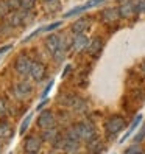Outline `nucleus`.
<instances>
[{
    "mask_svg": "<svg viewBox=\"0 0 145 154\" xmlns=\"http://www.w3.org/2000/svg\"><path fill=\"white\" fill-rule=\"evenodd\" d=\"M123 126H125V120L122 119V117L120 115H112L106 120L105 129H106L108 135H115L123 129Z\"/></svg>",
    "mask_w": 145,
    "mask_h": 154,
    "instance_id": "f257e3e1",
    "label": "nucleus"
},
{
    "mask_svg": "<svg viewBox=\"0 0 145 154\" xmlns=\"http://www.w3.org/2000/svg\"><path fill=\"white\" fill-rule=\"evenodd\" d=\"M77 129H78V134H80V139L84 140V142H89L90 139L95 137V128L92 123L89 122H83V123H78L75 125Z\"/></svg>",
    "mask_w": 145,
    "mask_h": 154,
    "instance_id": "f03ea898",
    "label": "nucleus"
},
{
    "mask_svg": "<svg viewBox=\"0 0 145 154\" xmlns=\"http://www.w3.org/2000/svg\"><path fill=\"white\" fill-rule=\"evenodd\" d=\"M31 66H33V62L30 61L28 56H25V55L17 56V59L14 62V69H16V72L19 75H30Z\"/></svg>",
    "mask_w": 145,
    "mask_h": 154,
    "instance_id": "7ed1b4c3",
    "label": "nucleus"
},
{
    "mask_svg": "<svg viewBox=\"0 0 145 154\" xmlns=\"http://www.w3.org/2000/svg\"><path fill=\"white\" fill-rule=\"evenodd\" d=\"M106 0H89V2H86L84 5H80L77 8H74V10H70L64 14V17H72V16H77V14H81L83 11L86 10H90V8H94V6H98V5H102L105 3Z\"/></svg>",
    "mask_w": 145,
    "mask_h": 154,
    "instance_id": "20e7f679",
    "label": "nucleus"
},
{
    "mask_svg": "<svg viewBox=\"0 0 145 154\" xmlns=\"http://www.w3.org/2000/svg\"><path fill=\"white\" fill-rule=\"evenodd\" d=\"M38 126L42 129L55 126V115H53V112L52 111H42L38 117Z\"/></svg>",
    "mask_w": 145,
    "mask_h": 154,
    "instance_id": "39448f33",
    "label": "nucleus"
},
{
    "mask_svg": "<svg viewBox=\"0 0 145 154\" xmlns=\"http://www.w3.org/2000/svg\"><path fill=\"white\" fill-rule=\"evenodd\" d=\"M42 137H38V135H28V137L25 139V151L27 152H38L41 149V145H42Z\"/></svg>",
    "mask_w": 145,
    "mask_h": 154,
    "instance_id": "423d86ee",
    "label": "nucleus"
},
{
    "mask_svg": "<svg viewBox=\"0 0 145 154\" xmlns=\"http://www.w3.org/2000/svg\"><path fill=\"white\" fill-rule=\"evenodd\" d=\"M87 45H89V39L84 36V33L75 34L74 41H72V48H74L75 51H83V50H86Z\"/></svg>",
    "mask_w": 145,
    "mask_h": 154,
    "instance_id": "0eeeda50",
    "label": "nucleus"
},
{
    "mask_svg": "<svg viewBox=\"0 0 145 154\" xmlns=\"http://www.w3.org/2000/svg\"><path fill=\"white\" fill-rule=\"evenodd\" d=\"M119 13H120V17H123V19H131L133 16L137 14V11H136V6H134L133 2L120 3V6H119Z\"/></svg>",
    "mask_w": 145,
    "mask_h": 154,
    "instance_id": "6e6552de",
    "label": "nucleus"
},
{
    "mask_svg": "<svg viewBox=\"0 0 145 154\" xmlns=\"http://www.w3.org/2000/svg\"><path fill=\"white\" fill-rule=\"evenodd\" d=\"M102 19H103V22H106V23H112V22H115V20H119V19H120L119 8H106V10H103Z\"/></svg>",
    "mask_w": 145,
    "mask_h": 154,
    "instance_id": "1a4fd4ad",
    "label": "nucleus"
},
{
    "mask_svg": "<svg viewBox=\"0 0 145 154\" xmlns=\"http://www.w3.org/2000/svg\"><path fill=\"white\" fill-rule=\"evenodd\" d=\"M31 92H33V87H31L30 83H27V81H22V83H19L14 87V95L17 98H25V97H28Z\"/></svg>",
    "mask_w": 145,
    "mask_h": 154,
    "instance_id": "9d476101",
    "label": "nucleus"
},
{
    "mask_svg": "<svg viewBox=\"0 0 145 154\" xmlns=\"http://www.w3.org/2000/svg\"><path fill=\"white\" fill-rule=\"evenodd\" d=\"M61 45H62V41H61V38L58 34H50L49 38L45 39V47H47V50L52 53V55L61 47Z\"/></svg>",
    "mask_w": 145,
    "mask_h": 154,
    "instance_id": "9b49d317",
    "label": "nucleus"
},
{
    "mask_svg": "<svg viewBox=\"0 0 145 154\" xmlns=\"http://www.w3.org/2000/svg\"><path fill=\"white\" fill-rule=\"evenodd\" d=\"M30 75L34 81H39L45 76V66L42 64V62H33L31 66V70H30Z\"/></svg>",
    "mask_w": 145,
    "mask_h": 154,
    "instance_id": "f8f14e48",
    "label": "nucleus"
},
{
    "mask_svg": "<svg viewBox=\"0 0 145 154\" xmlns=\"http://www.w3.org/2000/svg\"><path fill=\"white\" fill-rule=\"evenodd\" d=\"M90 26V20L89 19H78L74 25H72V33L74 34H81L87 31V28Z\"/></svg>",
    "mask_w": 145,
    "mask_h": 154,
    "instance_id": "ddd939ff",
    "label": "nucleus"
},
{
    "mask_svg": "<svg viewBox=\"0 0 145 154\" xmlns=\"http://www.w3.org/2000/svg\"><path fill=\"white\" fill-rule=\"evenodd\" d=\"M41 137H42L44 142H47V143H56V140L59 139V132L52 126V128H47V129L42 132Z\"/></svg>",
    "mask_w": 145,
    "mask_h": 154,
    "instance_id": "4468645a",
    "label": "nucleus"
},
{
    "mask_svg": "<svg viewBox=\"0 0 145 154\" xmlns=\"http://www.w3.org/2000/svg\"><path fill=\"white\" fill-rule=\"evenodd\" d=\"M102 47H103V41L100 38H94V39L89 41V45H87L86 50H87L89 55H97V53L102 50Z\"/></svg>",
    "mask_w": 145,
    "mask_h": 154,
    "instance_id": "2eb2a0df",
    "label": "nucleus"
},
{
    "mask_svg": "<svg viewBox=\"0 0 145 154\" xmlns=\"http://www.w3.org/2000/svg\"><path fill=\"white\" fill-rule=\"evenodd\" d=\"M140 122H142V115L139 114V115H137V117H136V119H134V122L131 123V126L128 128V131H126V132L123 134V137L120 139V143H123V142H125V140L128 139L130 135H131V134H133V132L136 131V128H137V126H139V123H140Z\"/></svg>",
    "mask_w": 145,
    "mask_h": 154,
    "instance_id": "dca6fc26",
    "label": "nucleus"
},
{
    "mask_svg": "<svg viewBox=\"0 0 145 154\" xmlns=\"http://www.w3.org/2000/svg\"><path fill=\"white\" fill-rule=\"evenodd\" d=\"M87 149H89V151H92V152H100V151H103V148H102V142H100V140H97L95 137H94V139H90V140L87 142Z\"/></svg>",
    "mask_w": 145,
    "mask_h": 154,
    "instance_id": "f3484780",
    "label": "nucleus"
},
{
    "mask_svg": "<svg viewBox=\"0 0 145 154\" xmlns=\"http://www.w3.org/2000/svg\"><path fill=\"white\" fill-rule=\"evenodd\" d=\"M11 126L8 125L6 122H0V139H5V137H10L11 135Z\"/></svg>",
    "mask_w": 145,
    "mask_h": 154,
    "instance_id": "a211bd4d",
    "label": "nucleus"
},
{
    "mask_svg": "<svg viewBox=\"0 0 145 154\" xmlns=\"http://www.w3.org/2000/svg\"><path fill=\"white\" fill-rule=\"evenodd\" d=\"M31 119H33V114L30 112L28 115H27L25 117V119H24V122H22V125H20V134H25V131L27 129H28V126H30V122H31Z\"/></svg>",
    "mask_w": 145,
    "mask_h": 154,
    "instance_id": "6ab92c4d",
    "label": "nucleus"
},
{
    "mask_svg": "<svg viewBox=\"0 0 145 154\" xmlns=\"http://www.w3.org/2000/svg\"><path fill=\"white\" fill-rule=\"evenodd\" d=\"M34 3H36V0H22V2H20V10L30 11V10H33Z\"/></svg>",
    "mask_w": 145,
    "mask_h": 154,
    "instance_id": "aec40b11",
    "label": "nucleus"
},
{
    "mask_svg": "<svg viewBox=\"0 0 145 154\" xmlns=\"http://www.w3.org/2000/svg\"><path fill=\"white\" fill-rule=\"evenodd\" d=\"M133 3L136 6V11L139 13H145V0H133Z\"/></svg>",
    "mask_w": 145,
    "mask_h": 154,
    "instance_id": "412c9836",
    "label": "nucleus"
},
{
    "mask_svg": "<svg viewBox=\"0 0 145 154\" xmlns=\"http://www.w3.org/2000/svg\"><path fill=\"white\" fill-rule=\"evenodd\" d=\"M143 149L139 146V143H134V145H131V146H128L125 149V152L126 154H133V152H142Z\"/></svg>",
    "mask_w": 145,
    "mask_h": 154,
    "instance_id": "4be33fe9",
    "label": "nucleus"
},
{
    "mask_svg": "<svg viewBox=\"0 0 145 154\" xmlns=\"http://www.w3.org/2000/svg\"><path fill=\"white\" fill-rule=\"evenodd\" d=\"M10 10H11V8H10V3H8V2H0V17L6 16V13Z\"/></svg>",
    "mask_w": 145,
    "mask_h": 154,
    "instance_id": "5701e85b",
    "label": "nucleus"
},
{
    "mask_svg": "<svg viewBox=\"0 0 145 154\" xmlns=\"http://www.w3.org/2000/svg\"><path fill=\"white\" fill-rule=\"evenodd\" d=\"M143 139H145V125L140 128V131L134 135V143H139V142H142Z\"/></svg>",
    "mask_w": 145,
    "mask_h": 154,
    "instance_id": "b1692460",
    "label": "nucleus"
},
{
    "mask_svg": "<svg viewBox=\"0 0 145 154\" xmlns=\"http://www.w3.org/2000/svg\"><path fill=\"white\" fill-rule=\"evenodd\" d=\"M52 87H53V79H50V83L47 84V87H45V89L42 90V94H41V98H42V100H45V98H47V95L50 94Z\"/></svg>",
    "mask_w": 145,
    "mask_h": 154,
    "instance_id": "393cba45",
    "label": "nucleus"
},
{
    "mask_svg": "<svg viewBox=\"0 0 145 154\" xmlns=\"http://www.w3.org/2000/svg\"><path fill=\"white\" fill-rule=\"evenodd\" d=\"M58 26H61V22H53V23H50L47 26H42V33L44 31H53V30H56Z\"/></svg>",
    "mask_w": 145,
    "mask_h": 154,
    "instance_id": "a878e982",
    "label": "nucleus"
},
{
    "mask_svg": "<svg viewBox=\"0 0 145 154\" xmlns=\"http://www.w3.org/2000/svg\"><path fill=\"white\" fill-rule=\"evenodd\" d=\"M20 2H22V0H8L11 10H19V8H20Z\"/></svg>",
    "mask_w": 145,
    "mask_h": 154,
    "instance_id": "bb28decb",
    "label": "nucleus"
},
{
    "mask_svg": "<svg viewBox=\"0 0 145 154\" xmlns=\"http://www.w3.org/2000/svg\"><path fill=\"white\" fill-rule=\"evenodd\" d=\"M6 114V103H5V100L3 98H0V119Z\"/></svg>",
    "mask_w": 145,
    "mask_h": 154,
    "instance_id": "cd10ccee",
    "label": "nucleus"
},
{
    "mask_svg": "<svg viewBox=\"0 0 145 154\" xmlns=\"http://www.w3.org/2000/svg\"><path fill=\"white\" fill-rule=\"evenodd\" d=\"M11 48H13V45H5V47H2V48H0V56L5 55V53H6L8 50H11Z\"/></svg>",
    "mask_w": 145,
    "mask_h": 154,
    "instance_id": "c85d7f7f",
    "label": "nucleus"
},
{
    "mask_svg": "<svg viewBox=\"0 0 145 154\" xmlns=\"http://www.w3.org/2000/svg\"><path fill=\"white\" fill-rule=\"evenodd\" d=\"M69 70H70V66H67V67H66V70L62 72V76H66V75L69 73Z\"/></svg>",
    "mask_w": 145,
    "mask_h": 154,
    "instance_id": "c756f323",
    "label": "nucleus"
},
{
    "mask_svg": "<svg viewBox=\"0 0 145 154\" xmlns=\"http://www.w3.org/2000/svg\"><path fill=\"white\" fill-rule=\"evenodd\" d=\"M44 106H45V100H44V101H42V103H41V104L38 106V109H42V107H44Z\"/></svg>",
    "mask_w": 145,
    "mask_h": 154,
    "instance_id": "7c9ffc66",
    "label": "nucleus"
},
{
    "mask_svg": "<svg viewBox=\"0 0 145 154\" xmlns=\"http://www.w3.org/2000/svg\"><path fill=\"white\" fill-rule=\"evenodd\" d=\"M119 3H126V2H133V0H117Z\"/></svg>",
    "mask_w": 145,
    "mask_h": 154,
    "instance_id": "2f4dec72",
    "label": "nucleus"
},
{
    "mask_svg": "<svg viewBox=\"0 0 145 154\" xmlns=\"http://www.w3.org/2000/svg\"><path fill=\"white\" fill-rule=\"evenodd\" d=\"M142 70H143V72H145V61H143V62H142Z\"/></svg>",
    "mask_w": 145,
    "mask_h": 154,
    "instance_id": "473e14b6",
    "label": "nucleus"
},
{
    "mask_svg": "<svg viewBox=\"0 0 145 154\" xmlns=\"http://www.w3.org/2000/svg\"><path fill=\"white\" fill-rule=\"evenodd\" d=\"M45 2H52V0H45Z\"/></svg>",
    "mask_w": 145,
    "mask_h": 154,
    "instance_id": "72a5a7b5",
    "label": "nucleus"
}]
</instances>
